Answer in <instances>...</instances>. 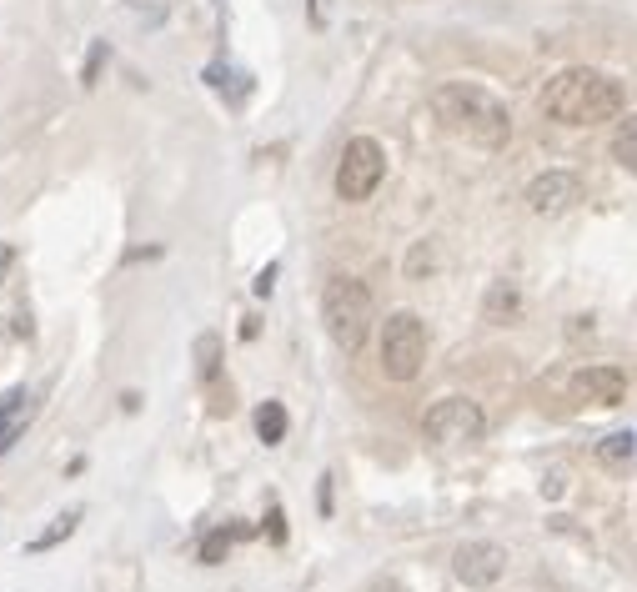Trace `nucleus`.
I'll return each instance as SVG.
<instances>
[{
    "mask_svg": "<svg viewBox=\"0 0 637 592\" xmlns=\"http://www.w3.org/2000/svg\"><path fill=\"white\" fill-rule=\"evenodd\" d=\"M542 111L557 126H602V121L622 116V86L592 66H567L547 81Z\"/></svg>",
    "mask_w": 637,
    "mask_h": 592,
    "instance_id": "1",
    "label": "nucleus"
},
{
    "mask_svg": "<svg viewBox=\"0 0 637 592\" xmlns=\"http://www.w3.org/2000/svg\"><path fill=\"white\" fill-rule=\"evenodd\" d=\"M432 111H437V121H442L447 131L467 136V141L482 146V151H502V146L512 141V116H507V106H502L492 91L472 86V81H447V86H437V91H432Z\"/></svg>",
    "mask_w": 637,
    "mask_h": 592,
    "instance_id": "2",
    "label": "nucleus"
},
{
    "mask_svg": "<svg viewBox=\"0 0 637 592\" xmlns=\"http://www.w3.org/2000/svg\"><path fill=\"white\" fill-rule=\"evenodd\" d=\"M322 327L347 357H357L367 347V337H372V291H367V281H357V276H332L327 281Z\"/></svg>",
    "mask_w": 637,
    "mask_h": 592,
    "instance_id": "3",
    "label": "nucleus"
},
{
    "mask_svg": "<svg viewBox=\"0 0 637 592\" xmlns=\"http://www.w3.org/2000/svg\"><path fill=\"white\" fill-rule=\"evenodd\" d=\"M427 367V327L417 312H392L382 322V372L392 382H417Z\"/></svg>",
    "mask_w": 637,
    "mask_h": 592,
    "instance_id": "4",
    "label": "nucleus"
},
{
    "mask_svg": "<svg viewBox=\"0 0 637 592\" xmlns=\"http://www.w3.org/2000/svg\"><path fill=\"white\" fill-rule=\"evenodd\" d=\"M382 176H387V151H382V141L377 136H352L347 146H342V161H337V196L342 201H367L377 186H382Z\"/></svg>",
    "mask_w": 637,
    "mask_h": 592,
    "instance_id": "5",
    "label": "nucleus"
},
{
    "mask_svg": "<svg viewBox=\"0 0 637 592\" xmlns=\"http://www.w3.org/2000/svg\"><path fill=\"white\" fill-rule=\"evenodd\" d=\"M482 432H487V412L472 397H437L422 412V437L437 447H462V442H477Z\"/></svg>",
    "mask_w": 637,
    "mask_h": 592,
    "instance_id": "6",
    "label": "nucleus"
},
{
    "mask_svg": "<svg viewBox=\"0 0 637 592\" xmlns=\"http://www.w3.org/2000/svg\"><path fill=\"white\" fill-rule=\"evenodd\" d=\"M502 572H507V547L502 542H487V537H472V542H462L457 552H452V577L462 582V587H492V582H502Z\"/></svg>",
    "mask_w": 637,
    "mask_h": 592,
    "instance_id": "7",
    "label": "nucleus"
},
{
    "mask_svg": "<svg viewBox=\"0 0 637 592\" xmlns=\"http://www.w3.org/2000/svg\"><path fill=\"white\" fill-rule=\"evenodd\" d=\"M567 397L577 407H617L627 397V372L622 367H577L567 377Z\"/></svg>",
    "mask_w": 637,
    "mask_h": 592,
    "instance_id": "8",
    "label": "nucleus"
},
{
    "mask_svg": "<svg viewBox=\"0 0 637 592\" xmlns=\"http://www.w3.org/2000/svg\"><path fill=\"white\" fill-rule=\"evenodd\" d=\"M582 201V181L572 171H542L532 186H527V206L537 216H567L572 206Z\"/></svg>",
    "mask_w": 637,
    "mask_h": 592,
    "instance_id": "9",
    "label": "nucleus"
},
{
    "mask_svg": "<svg viewBox=\"0 0 637 592\" xmlns=\"http://www.w3.org/2000/svg\"><path fill=\"white\" fill-rule=\"evenodd\" d=\"M31 412H36V397H31L26 387H11L6 397H0V457H6V452L21 442Z\"/></svg>",
    "mask_w": 637,
    "mask_h": 592,
    "instance_id": "10",
    "label": "nucleus"
},
{
    "mask_svg": "<svg viewBox=\"0 0 637 592\" xmlns=\"http://www.w3.org/2000/svg\"><path fill=\"white\" fill-rule=\"evenodd\" d=\"M206 86H211V91H221L231 106H241V101L251 96V76H241V71H231V66H221V61H216V66H206Z\"/></svg>",
    "mask_w": 637,
    "mask_h": 592,
    "instance_id": "11",
    "label": "nucleus"
},
{
    "mask_svg": "<svg viewBox=\"0 0 637 592\" xmlns=\"http://www.w3.org/2000/svg\"><path fill=\"white\" fill-rule=\"evenodd\" d=\"M81 517H86L81 507H71V512H61V517H56V522H51L46 532H36V537L26 542V552H51V547H61L66 537H76V527H81Z\"/></svg>",
    "mask_w": 637,
    "mask_h": 592,
    "instance_id": "12",
    "label": "nucleus"
},
{
    "mask_svg": "<svg viewBox=\"0 0 637 592\" xmlns=\"http://www.w3.org/2000/svg\"><path fill=\"white\" fill-rule=\"evenodd\" d=\"M612 161L637 176V116H622L617 121V131H612Z\"/></svg>",
    "mask_w": 637,
    "mask_h": 592,
    "instance_id": "13",
    "label": "nucleus"
},
{
    "mask_svg": "<svg viewBox=\"0 0 637 592\" xmlns=\"http://www.w3.org/2000/svg\"><path fill=\"white\" fill-rule=\"evenodd\" d=\"M196 377L206 387H216V377H221V337L216 332H201L196 337Z\"/></svg>",
    "mask_w": 637,
    "mask_h": 592,
    "instance_id": "14",
    "label": "nucleus"
},
{
    "mask_svg": "<svg viewBox=\"0 0 637 592\" xmlns=\"http://www.w3.org/2000/svg\"><path fill=\"white\" fill-rule=\"evenodd\" d=\"M251 422H256V437H261L266 447L286 442V407H281V402H261Z\"/></svg>",
    "mask_w": 637,
    "mask_h": 592,
    "instance_id": "15",
    "label": "nucleus"
},
{
    "mask_svg": "<svg viewBox=\"0 0 637 592\" xmlns=\"http://www.w3.org/2000/svg\"><path fill=\"white\" fill-rule=\"evenodd\" d=\"M517 302H522L517 286H512V281H497V286L487 291V322H512V317H517Z\"/></svg>",
    "mask_w": 637,
    "mask_h": 592,
    "instance_id": "16",
    "label": "nucleus"
},
{
    "mask_svg": "<svg viewBox=\"0 0 637 592\" xmlns=\"http://www.w3.org/2000/svg\"><path fill=\"white\" fill-rule=\"evenodd\" d=\"M236 537H241V527H216V532H206V537H201V562H206V567H216V562L231 552V542H236Z\"/></svg>",
    "mask_w": 637,
    "mask_h": 592,
    "instance_id": "17",
    "label": "nucleus"
},
{
    "mask_svg": "<svg viewBox=\"0 0 637 592\" xmlns=\"http://www.w3.org/2000/svg\"><path fill=\"white\" fill-rule=\"evenodd\" d=\"M627 457H632V437H627V432H612V437L597 442V462H602V467H622Z\"/></svg>",
    "mask_w": 637,
    "mask_h": 592,
    "instance_id": "18",
    "label": "nucleus"
},
{
    "mask_svg": "<svg viewBox=\"0 0 637 592\" xmlns=\"http://www.w3.org/2000/svg\"><path fill=\"white\" fill-rule=\"evenodd\" d=\"M126 11L141 21V26H166V16H171V0H126Z\"/></svg>",
    "mask_w": 637,
    "mask_h": 592,
    "instance_id": "19",
    "label": "nucleus"
},
{
    "mask_svg": "<svg viewBox=\"0 0 637 592\" xmlns=\"http://www.w3.org/2000/svg\"><path fill=\"white\" fill-rule=\"evenodd\" d=\"M106 61H111V46H106V41H91V51H86V71H81V86H96Z\"/></svg>",
    "mask_w": 637,
    "mask_h": 592,
    "instance_id": "20",
    "label": "nucleus"
},
{
    "mask_svg": "<svg viewBox=\"0 0 637 592\" xmlns=\"http://www.w3.org/2000/svg\"><path fill=\"white\" fill-rule=\"evenodd\" d=\"M271 286H276V266H261V276H256V296H271Z\"/></svg>",
    "mask_w": 637,
    "mask_h": 592,
    "instance_id": "21",
    "label": "nucleus"
},
{
    "mask_svg": "<svg viewBox=\"0 0 637 592\" xmlns=\"http://www.w3.org/2000/svg\"><path fill=\"white\" fill-rule=\"evenodd\" d=\"M11 266H16V246H11V241H0V281H6Z\"/></svg>",
    "mask_w": 637,
    "mask_h": 592,
    "instance_id": "22",
    "label": "nucleus"
},
{
    "mask_svg": "<svg viewBox=\"0 0 637 592\" xmlns=\"http://www.w3.org/2000/svg\"><path fill=\"white\" fill-rule=\"evenodd\" d=\"M266 522H271V542H286V522H281V507H271V517H266Z\"/></svg>",
    "mask_w": 637,
    "mask_h": 592,
    "instance_id": "23",
    "label": "nucleus"
},
{
    "mask_svg": "<svg viewBox=\"0 0 637 592\" xmlns=\"http://www.w3.org/2000/svg\"><path fill=\"white\" fill-rule=\"evenodd\" d=\"M562 482H567L562 472H547V482H542V492H547V497H562Z\"/></svg>",
    "mask_w": 637,
    "mask_h": 592,
    "instance_id": "24",
    "label": "nucleus"
},
{
    "mask_svg": "<svg viewBox=\"0 0 637 592\" xmlns=\"http://www.w3.org/2000/svg\"><path fill=\"white\" fill-rule=\"evenodd\" d=\"M316 507L332 512V477H322V492H316Z\"/></svg>",
    "mask_w": 637,
    "mask_h": 592,
    "instance_id": "25",
    "label": "nucleus"
},
{
    "mask_svg": "<svg viewBox=\"0 0 637 592\" xmlns=\"http://www.w3.org/2000/svg\"><path fill=\"white\" fill-rule=\"evenodd\" d=\"M372 592H407V587H402L397 577H377V582H372Z\"/></svg>",
    "mask_w": 637,
    "mask_h": 592,
    "instance_id": "26",
    "label": "nucleus"
}]
</instances>
